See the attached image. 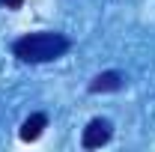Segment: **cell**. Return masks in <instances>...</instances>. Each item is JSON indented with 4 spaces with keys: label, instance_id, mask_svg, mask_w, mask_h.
<instances>
[{
    "label": "cell",
    "instance_id": "cell-1",
    "mask_svg": "<svg viewBox=\"0 0 155 152\" xmlns=\"http://www.w3.org/2000/svg\"><path fill=\"white\" fill-rule=\"evenodd\" d=\"M72 48V42L63 36V33H54V30H39V33H27V36L15 39L12 45V54L21 60V63H51V60L63 57L66 51Z\"/></svg>",
    "mask_w": 155,
    "mask_h": 152
},
{
    "label": "cell",
    "instance_id": "cell-2",
    "mask_svg": "<svg viewBox=\"0 0 155 152\" xmlns=\"http://www.w3.org/2000/svg\"><path fill=\"white\" fill-rule=\"evenodd\" d=\"M110 134H114L110 122L101 119V116H96V119L87 122V128L81 134V146H84V149H101V146L110 140Z\"/></svg>",
    "mask_w": 155,
    "mask_h": 152
},
{
    "label": "cell",
    "instance_id": "cell-3",
    "mask_svg": "<svg viewBox=\"0 0 155 152\" xmlns=\"http://www.w3.org/2000/svg\"><path fill=\"white\" fill-rule=\"evenodd\" d=\"M125 87V75L122 72H101V75H96L93 81H90V93L98 95V93H119Z\"/></svg>",
    "mask_w": 155,
    "mask_h": 152
},
{
    "label": "cell",
    "instance_id": "cell-4",
    "mask_svg": "<svg viewBox=\"0 0 155 152\" xmlns=\"http://www.w3.org/2000/svg\"><path fill=\"white\" fill-rule=\"evenodd\" d=\"M48 128V116L45 114H30L24 122H21V131L18 137L24 140V143H33V140H39L42 137V131Z\"/></svg>",
    "mask_w": 155,
    "mask_h": 152
},
{
    "label": "cell",
    "instance_id": "cell-5",
    "mask_svg": "<svg viewBox=\"0 0 155 152\" xmlns=\"http://www.w3.org/2000/svg\"><path fill=\"white\" fill-rule=\"evenodd\" d=\"M0 3H3L6 9H21V6H24V0H0Z\"/></svg>",
    "mask_w": 155,
    "mask_h": 152
}]
</instances>
